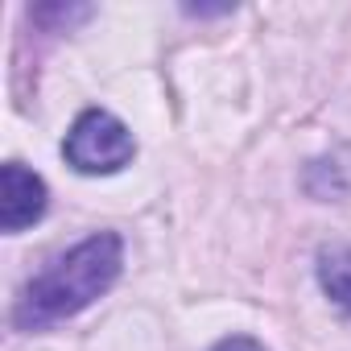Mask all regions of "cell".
Masks as SVG:
<instances>
[{
    "label": "cell",
    "mask_w": 351,
    "mask_h": 351,
    "mask_svg": "<svg viewBox=\"0 0 351 351\" xmlns=\"http://www.w3.org/2000/svg\"><path fill=\"white\" fill-rule=\"evenodd\" d=\"M120 269H124V240L116 232H95L79 240L21 285L13 302V326L50 330L54 322L83 314L120 281Z\"/></svg>",
    "instance_id": "obj_1"
},
{
    "label": "cell",
    "mask_w": 351,
    "mask_h": 351,
    "mask_svg": "<svg viewBox=\"0 0 351 351\" xmlns=\"http://www.w3.org/2000/svg\"><path fill=\"white\" fill-rule=\"evenodd\" d=\"M62 157L75 173L99 178V173H120L136 157V141L120 116H112L108 108H87L75 116L62 141Z\"/></svg>",
    "instance_id": "obj_2"
},
{
    "label": "cell",
    "mask_w": 351,
    "mask_h": 351,
    "mask_svg": "<svg viewBox=\"0 0 351 351\" xmlns=\"http://www.w3.org/2000/svg\"><path fill=\"white\" fill-rule=\"evenodd\" d=\"M50 207V191L34 169H25L21 161H5L0 169V228L9 236L34 228Z\"/></svg>",
    "instance_id": "obj_3"
},
{
    "label": "cell",
    "mask_w": 351,
    "mask_h": 351,
    "mask_svg": "<svg viewBox=\"0 0 351 351\" xmlns=\"http://www.w3.org/2000/svg\"><path fill=\"white\" fill-rule=\"evenodd\" d=\"M318 285L343 314H351V248L347 244L318 252Z\"/></svg>",
    "instance_id": "obj_4"
},
{
    "label": "cell",
    "mask_w": 351,
    "mask_h": 351,
    "mask_svg": "<svg viewBox=\"0 0 351 351\" xmlns=\"http://www.w3.org/2000/svg\"><path fill=\"white\" fill-rule=\"evenodd\" d=\"M211 351H269L261 339H252V335H228V339H219Z\"/></svg>",
    "instance_id": "obj_5"
}]
</instances>
